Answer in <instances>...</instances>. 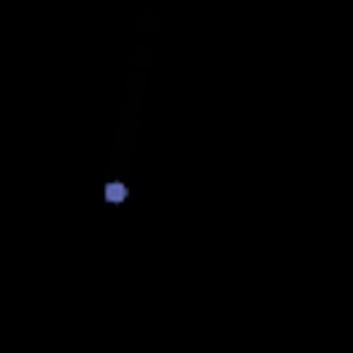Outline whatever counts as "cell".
Instances as JSON below:
<instances>
[]
</instances>
